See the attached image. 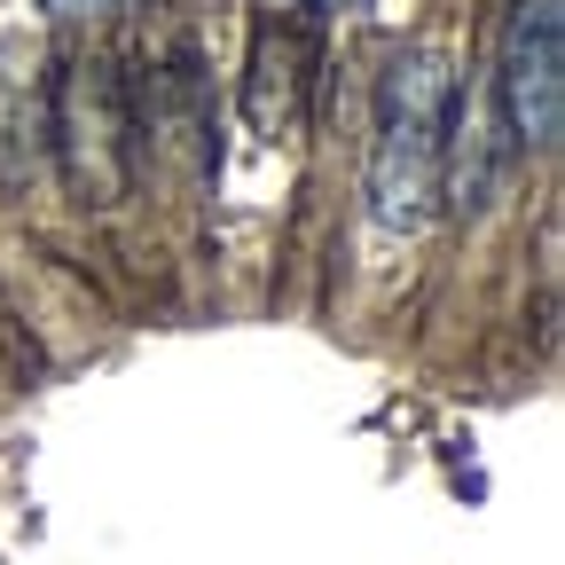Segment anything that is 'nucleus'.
Listing matches in <instances>:
<instances>
[{
    "instance_id": "obj_1",
    "label": "nucleus",
    "mask_w": 565,
    "mask_h": 565,
    "mask_svg": "<svg viewBox=\"0 0 565 565\" xmlns=\"http://www.w3.org/2000/svg\"><path fill=\"white\" fill-rule=\"evenodd\" d=\"M456 134V63L440 47H401L377 79V141H370V221L416 236L433 221Z\"/></svg>"
},
{
    "instance_id": "obj_2",
    "label": "nucleus",
    "mask_w": 565,
    "mask_h": 565,
    "mask_svg": "<svg viewBox=\"0 0 565 565\" xmlns=\"http://www.w3.org/2000/svg\"><path fill=\"white\" fill-rule=\"evenodd\" d=\"M47 150H63V173L87 204H118L134 173V118L118 95V71L71 55L47 87Z\"/></svg>"
},
{
    "instance_id": "obj_3",
    "label": "nucleus",
    "mask_w": 565,
    "mask_h": 565,
    "mask_svg": "<svg viewBox=\"0 0 565 565\" xmlns=\"http://www.w3.org/2000/svg\"><path fill=\"white\" fill-rule=\"evenodd\" d=\"M503 118L526 150H550L565 126V9L557 0H519L511 32H503Z\"/></svg>"
},
{
    "instance_id": "obj_4",
    "label": "nucleus",
    "mask_w": 565,
    "mask_h": 565,
    "mask_svg": "<svg viewBox=\"0 0 565 565\" xmlns=\"http://www.w3.org/2000/svg\"><path fill=\"white\" fill-rule=\"evenodd\" d=\"M307 79H315V40L299 32V24H259V40H252V87H244V110H252V126L275 141V134H299V118H307Z\"/></svg>"
},
{
    "instance_id": "obj_5",
    "label": "nucleus",
    "mask_w": 565,
    "mask_h": 565,
    "mask_svg": "<svg viewBox=\"0 0 565 565\" xmlns=\"http://www.w3.org/2000/svg\"><path fill=\"white\" fill-rule=\"evenodd\" d=\"M47 150V79L32 71L24 47H0V181H32Z\"/></svg>"
},
{
    "instance_id": "obj_6",
    "label": "nucleus",
    "mask_w": 565,
    "mask_h": 565,
    "mask_svg": "<svg viewBox=\"0 0 565 565\" xmlns=\"http://www.w3.org/2000/svg\"><path fill=\"white\" fill-rule=\"evenodd\" d=\"M47 9H63V17H79V9H110V0H47Z\"/></svg>"
}]
</instances>
